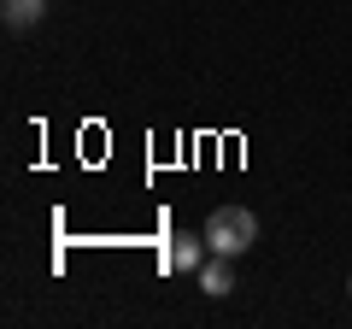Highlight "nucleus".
Returning a JSON list of instances; mask_svg holds the SVG:
<instances>
[{
  "label": "nucleus",
  "mask_w": 352,
  "mask_h": 329,
  "mask_svg": "<svg viewBox=\"0 0 352 329\" xmlns=\"http://www.w3.org/2000/svg\"><path fill=\"white\" fill-rule=\"evenodd\" d=\"M258 241V217L247 212V206H217L212 217H206V247L223 259H241Z\"/></svg>",
  "instance_id": "f257e3e1"
},
{
  "label": "nucleus",
  "mask_w": 352,
  "mask_h": 329,
  "mask_svg": "<svg viewBox=\"0 0 352 329\" xmlns=\"http://www.w3.org/2000/svg\"><path fill=\"white\" fill-rule=\"evenodd\" d=\"M206 253H212V247H206V229H200V235H182V229H176V235L164 241V265H170V270H200Z\"/></svg>",
  "instance_id": "f03ea898"
},
{
  "label": "nucleus",
  "mask_w": 352,
  "mask_h": 329,
  "mask_svg": "<svg viewBox=\"0 0 352 329\" xmlns=\"http://www.w3.org/2000/svg\"><path fill=\"white\" fill-rule=\"evenodd\" d=\"M41 12H47V0H0V18H6V30H30V24H41Z\"/></svg>",
  "instance_id": "7ed1b4c3"
},
{
  "label": "nucleus",
  "mask_w": 352,
  "mask_h": 329,
  "mask_svg": "<svg viewBox=\"0 0 352 329\" xmlns=\"http://www.w3.org/2000/svg\"><path fill=\"white\" fill-rule=\"evenodd\" d=\"M200 288H206V294H229V288H235V277H229V259H223V253H212V259L200 265Z\"/></svg>",
  "instance_id": "20e7f679"
},
{
  "label": "nucleus",
  "mask_w": 352,
  "mask_h": 329,
  "mask_svg": "<svg viewBox=\"0 0 352 329\" xmlns=\"http://www.w3.org/2000/svg\"><path fill=\"white\" fill-rule=\"evenodd\" d=\"M346 294H352V282H346Z\"/></svg>",
  "instance_id": "39448f33"
}]
</instances>
